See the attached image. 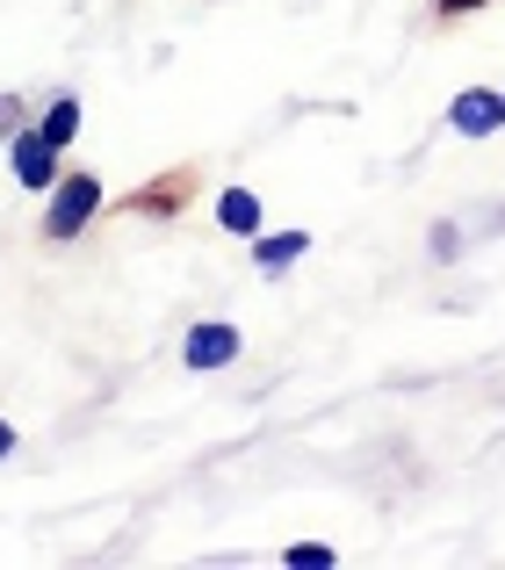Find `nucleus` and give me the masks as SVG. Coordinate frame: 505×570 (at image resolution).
I'll return each instance as SVG.
<instances>
[{
  "instance_id": "nucleus-1",
  "label": "nucleus",
  "mask_w": 505,
  "mask_h": 570,
  "mask_svg": "<svg viewBox=\"0 0 505 570\" xmlns=\"http://www.w3.org/2000/svg\"><path fill=\"white\" fill-rule=\"evenodd\" d=\"M101 209H109V188H101V174L66 167V174L51 181V195H43L37 238H43V246H72V238H87V232L101 224Z\"/></svg>"
},
{
  "instance_id": "nucleus-2",
  "label": "nucleus",
  "mask_w": 505,
  "mask_h": 570,
  "mask_svg": "<svg viewBox=\"0 0 505 570\" xmlns=\"http://www.w3.org/2000/svg\"><path fill=\"white\" fill-rule=\"evenodd\" d=\"M239 354H246V333L231 318H196L181 333V368H196V376H225Z\"/></svg>"
},
{
  "instance_id": "nucleus-3",
  "label": "nucleus",
  "mask_w": 505,
  "mask_h": 570,
  "mask_svg": "<svg viewBox=\"0 0 505 570\" xmlns=\"http://www.w3.org/2000/svg\"><path fill=\"white\" fill-rule=\"evenodd\" d=\"M8 174H14L29 195H51V181L66 174V153H58V145L43 138L37 124H29V130H14V138H8Z\"/></svg>"
},
{
  "instance_id": "nucleus-4",
  "label": "nucleus",
  "mask_w": 505,
  "mask_h": 570,
  "mask_svg": "<svg viewBox=\"0 0 505 570\" xmlns=\"http://www.w3.org/2000/svg\"><path fill=\"white\" fill-rule=\"evenodd\" d=\"M448 130L455 138H498L505 130V87H463L448 101Z\"/></svg>"
},
{
  "instance_id": "nucleus-5",
  "label": "nucleus",
  "mask_w": 505,
  "mask_h": 570,
  "mask_svg": "<svg viewBox=\"0 0 505 570\" xmlns=\"http://www.w3.org/2000/svg\"><path fill=\"white\" fill-rule=\"evenodd\" d=\"M210 217H217V232H225V238H260L267 232V203H260V188H246V181L217 188Z\"/></svg>"
},
{
  "instance_id": "nucleus-6",
  "label": "nucleus",
  "mask_w": 505,
  "mask_h": 570,
  "mask_svg": "<svg viewBox=\"0 0 505 570\" xmlns=\"http://www.w3.org/2000/svg\"><path fill=\"white\" fill-rule=\"evenodd\" d=\"M246 253H253L260 275H289V267L310 253V232H304V224H289V232H260V238H246Z\"/></svg>"
},
{
  "instance_id": "nucleus-7",
  "label": "nucleus",
  "mask_w": 505,
  "mask_h": 570,
  "mask_svg": "<svg viewBox=\"0 0 505 570\" xmlns=\"http://www.w3.org/2000/svg\"><path fill=\"white\" fill-rule=\"evenodd\" d=\"M37 130L58 145V153H72V138H80V95H51L37 116Z\"/></svg>"
},
{
  "instance_id": "nucleus-8",
  "label": "nucleus",
  "mask_w": 505,
  "mask_h": 570,
  "mask_svg": "<svg viewBox=\"0 0 505 570\" xmlns=\"http://www.w3.org/2000/svg\"><path fill=\"white\" fill-rule=\"evenodd\" d=\"M181 195H188V181H181V174H174V181H159V188H145V195H130V203H123V217H174V209H181Z\"/></svg>"
},
{
  "instance_id": "nucleus-9",
  "label": "nucleus",
  "mask_w": 505,
  "mask_h": 570,
  "mask_svg": "<svg viewBox=\"0 0 505 570\" xmlns=\"http://www.w3.org/2000/svg\"><path fill=\"white\" fill-rule=\"evenodd\" d=\"M463 246H469L463 217H440V224H434V246H426V261H434V267H448V261H463Z\"/></svg>"
},
{
  "instance_id": "nucleus-10",
  "label": "nucleus",
  "mask_w": 505,
  "mask_h": 570,
  "mask_svg": "<svg viewBox=\"0 0 505 570\" xmlns=\"http://www.w3.org/2000/svg\"><path fill=\"white\" fill-rule=\"evenodd\" d=\"M281 563H289V570H333L339 549L333 542H289V549H281Z\"/></svg>"
},
{
  "instance_id": "nucleus-11",
  "label": "nucleus",
  "mask_w": 505,
  "mask_h": 570,
  "mask_svg": "<svg viewBox=\"0 0 505 570\" xmlns=\"http://www.w3.org/2000/svg\"><path fill=\"white\" fill-rule=\"evenodd\" d=\"M29 124H37V116H29V101L22 95H0V145H8L14 130H29Z\"/></svg>"
},
{
  "instance_id": "nucleus-12",
  "label": "nucleus",
  "mask_w": 505,
  "mask_h": 570,
  "mask_svg": "<svg viewBox=\"0 0 505 570\" xmlns=\"http://www.w3.org/2000/svg\"><path fill=\"white\" fill-rule=\"evenodd\" d=\"M477 8H492V0H434L440 22H463V14H477Z\"/></svg>"
},
{
  "instance_id": "nucleus-13",
  "label": "nucleus",
  "mask_w": 505,
  "mask_h": 570,
  "mask_svg": "<svg viewBox=\"0 0 505 570\" xmlns=\"http://www.w3.org/2000/svg\"><path fill=\"white\" fill-rule=\"evenodd\" d=\"M14 455H22V433H14V419L0 412V462H14Z\"/></svg>"
}]
</instances>
